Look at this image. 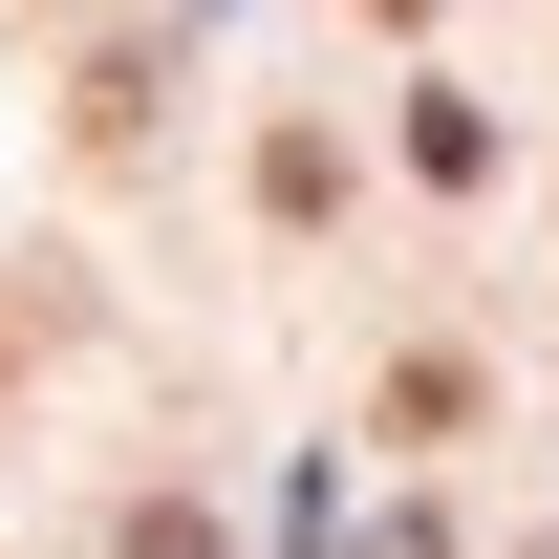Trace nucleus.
<instances>
[{"mask_svg": "<svg viewBox=\"0 0 559 559\" xmlns=\"http://www.w3.org/2000/svg\"><path fill=\"white\" fill-rule=\"evenodd\" d=\"M366 559H430V516H409V538H366Z\"/></svg>", "mask_w": 559, "mask_h": 559, "instance_id": "f03ea898", "label": "nucleus"}, {"mask_svg": "<svg viewBox=\"0 0 559 559\" xmlns=\"http://www.w3.org/2000/svg\"><path fill=\"white\" fill-rule=\"evenodd\" d=\"M130 559H215V516H194V495H173V516H130Z\"/></svg>", "mask_w": 559, "mask_h": 559, "instance_id": "f257e3e1", "label": "nucleus"}, {"mask_svg": "<svg viewBox=\"0 0 559 559\" xmlns=\"http://www.w3.org/2000/svg\"><path fill=\"white\" fill-rule=\"evenodd\" d=\"M388 22H409V0H388Z\"/></svg>", "mask_w": 559, "mask_h": 559, "instance_id": "7ed1b4c3", "label": "nucleus"}]
</instances>
